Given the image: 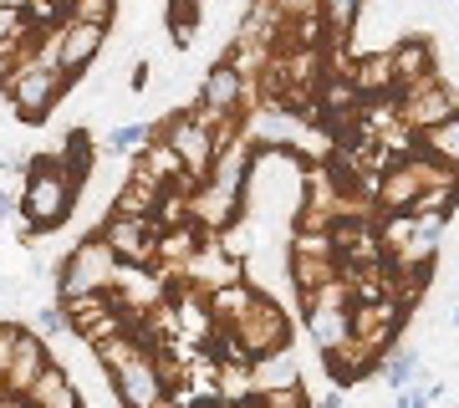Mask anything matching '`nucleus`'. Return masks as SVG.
<instances>
[{"mask_svg":"<svg viewBox=\"0 0 459 408\" xmlns=\"http://www.w3.org/2000/svg\"><path fill=\"white\" fill-rule=\"evenodd\" d=\"M5 82V98H11V108H16V117L26 123V128H41L47 123V113L62 102V92L72 87V77H62V72H51V66L36 62V51L26 56V66H16Z\"/></svg>","mask_w":459,"mask_h":408,"instance_id":"f03ea898","label":"nucleus"},{"mask_svg":"<svg viewBox=\"0 0 459 408\" xmlns=\"http://www.w3.org/2000/svg\"><path fill=\"white\" fill-rule=\"evenodd\" d=\"M342 276V261H322V256H296L291 250V286H296V296H301V307L312 301L327 281H337Z\"/></svg>","mask_w":459,"mask_h":408,"instance_id":"4be33fe9","label":"nucleus"},{"mask_svg":"<svg viewBox=\"0 0 459 408\" xmlns=\"http://www.w3.org/2000/svg\"><path fill=\"white\" fill-rule=\"evenodd\" d=\"M51 368L47 347H41V337L36 332H26V326H16V352H11V378H5V393H16V398H26V393L36 388V378Z\"/></svg>","mask_w":459,"mask_h":408,"instance_id":"f8f14e48","label":"nucleus"},{"mask_svg":"<svg viewBox=\"0 0 459 408\" xmlns=\"http://www.w3.org/2000/svg\"><path fill=\"white\" fill-rule=\"evenodd\" d=\"M377 378H383L394 393L413 388V383L424 378V358H419V347H394V352L383 358V368H377Z\"/></svg>","mask_w":459,"mask_h":408,"instance_id":"393cba45","label":"nucleus"},{"mask_svg":"<svg viewBox=\"0 0 459 408\" xmlns=\"http://www.w3.org/2000/svg\"><path fill=\"white\" fill-rule=\"evenodd\" d=\"M199 108L204 113H246V77L235 72L230 62H214L210 72H204V82H199Z\"/></svg>","mask_w":459,"mask_h":408,"instance_id":"9b49d317","label":"nucleus"},{"mask_svg":"<svg viewBox=\"0 0 459 408\" xmlns=\"http://www.w3.org/2000/svg\"><path fill=\"white\" fill-rule=\"evenodd\" d=\"M307 332H312V347L322 358L342 352L352 343V311L347 307H307Z\"/></svg>","mask_w":459,"mask_h":408,"instance_id":"dca6fc26","label":"nucleus"},{"mask_svg":"<svg viewBox=\"0 0 459 408\" xmlns=\"http://www.w3.org/2000/svg\"><path fill=\"white\" fill-rule=\"evenodd\" d=\"M16 214H21V195L0 189V225H5V220H16Z\"/></svg>","mask_w":459,"mask_h":408,"instance_id":"4c0bfd02","label":"nucleus"},{"mask_svg":"<svg viewBox=\"0 0 459 408\" xmlns=\"http://www.w3.org/2000/svg\"><path fill=\"white\" fill-rule=\"evenodd\" d=\"M62 5H66V0H62Z\"/></svg>","mask_w":459,"mask_h":408,"instance_id":"c03bdc74","label":"nucleus"},{"mask_svg":"<svg viewBox=\"0 0 459 408\" xmlns=\"http://www.w3.org/2000/svg\"><path fill=\"white\" fill-rule=\"evenodd\" d=\"M394 66H398V92H403L409 82L434 77V47L424 36H403V41H394Z\"/></svg>","mask_w":459,"mask_h":408,"instance_id":"412c9836","label":"nucleus"},{"mask_svg":"<svg viewBox=\"0 0 459 408\" xmlns=\"http://www.w3.org/2000/svg\"><path fill=\"white\" fill-rule=\"evenodd\" d=\"M153 220H159V230L195 225V220H189V195H184V189H164V199H159V210H153Z\"/></svg>","mask_w":459,"mask_h":408,"instance_id":"7c9ffc66","label":"nucleus"},{"mask_svg":"<svg viewBox=\"0 0 459 408\" xmlns=\"http://www.w3.org/2000/svg\"><path fill=\"white\" fill-rule=\"evenodd\" d=\"M133 169H143L148 179H159L164 189H174V184H179L184 174H189V169H184V159L174 153V143H169V138H148V143L138 148V153H133Z\"/></svg>","mask_w":459,"mask_h":408,"instance_id":"a211bd4d","label":"nucleus"},{"mask_svg":"<svg viewBox=\"0 0 459 408\" xmlns=\"http://www.w3.org/2000/svg\"><path fill=\"white\" fill-rule=\"evenodd\" d=\"M419 195H424V184H419V174H413L409 159L383 169V184H377V204H383V214H413Z\"/></svg>","mask_w":459,"mask_h":408,"instance_id":"f3484780","label":"nucleus"},{"mask_svg":"<svg viewBox=\"0 0 459 408\" xmlns=\"http://www.w3.org/2000/svg\"><path fill=\"white\" fill-rule=\"evenodd\" d=\"M117 0H66V21H82V26H113Z\"/></svg>","mask_w":459,"mask_h":408,"instance_id":"c756f323","label":"nucleus"},{"mask_svg":"<svg viewBox=\"0 0 459 408\" xmlns=\"http://www.w3.org/2000/svg\"><path fill=\"white\" fill-rule=\"evenodd\" d=\"M199 21H204L199 0H169V36H174V47H179V51H189Z\"/></svg>","mask_w":459,"mask_h":408,"instance_id":"cd10ccee","label":"nucleus"},{"mask_svg":"<svg viewBox=\"0 0 459 408\" xmlns=\"http://www.w3.org/2000/svg\"><path fill=\"white\" fill-rule=\"evenodd\" d=\"M352 82H358L362 98H398V66H394V47H377L368 56L352 62Z\"/></svg>","mask_w":459,"mask_h":408,"instance_id":"2eb2a0df","label":"nucleus"},{"mask_svg":"<svg viewBox=\"0 0 459 408\" xmlns=\"http://www.w3.org/2000/svg\"><path fill=\"white\" fill-rule=\"evenodd\" d=\"M148 143V123H123L108 133V153H138Z\"/></svg>","mask_w":459,"mask_h":408,"instance_id":"2f4dec72","label":"nucleus"},{"mask_svg":"<svg viewBox=\"0 0 459 408\" xmlns=\"http://www.w3.org/2000/svg\"><path fill=\"white\" fill-rule=\"evenodd\" d=\"M117 265H123V261L113 256V245L102 240V235H87L82 245H72V250H66L62 271H56V301H66V296L113 291Z\"/></svg>","mask_w":459,"mask_h":408,"instance_id":"7ed1b4c3","label":"nucleus"},{"mask_svg":"<svg viewBox=\"0 0 459 408\" xmlns=\"http://www.w3.org/2000/svg\"><path fill=\"white\" fill-rule=\"evenodd\" d=\"M419 148H424V153H434V159H444V163H455V169H459V113L419 133Z\"/></svg>","mask_w":459,"mask_h":408,"instance_id":"bb28decb","label":"nucleus"},{"mask_svg":"<svg viewBox=\"0 0 459 408\" xmlns=\"http://www.w3.org/2000/svg\"><path fill=\"white\" fill-rule=\"evenodd\" d=\"M455 113H459V92L439 77V72L424 77V82H409V87L398 92V123L409 133H424V128H434V123H444V117H455Z\"/></svg>","mask_w":459,"mask_h":408,"instance_id":"39448f33","label":"nucleus"},{"mask_svg":"<svg viewBox=\"0 0 459 408\" xmlns=\"http://www.w3.org/2000/svg\"><path fill=\"white\" fill-rule=\"evenodd\" d=\"M342 404H347V388H337V383H332V393L322 398V408H342Z\"/></svg>","mask_w":459,"mask_h":408,"instance_id":"ea45409f","label":"nucleus"},{"mask_svg":"<svg viewBox=\"0 0 459 408\" xmlns=\"http://www.w3.org/2000/svg\"><path fill=\"white\" fill-rule=\"evenodd\" d=\"M403 322H409V307H403L398 296L358 301V307H352V337H358L368 352H377V358H388V347H394V337L403 332Z\"/></svg>","mask_w":459,"mask_h":408,"instance_id":"6e6552de","label":"nucleus"},{"mask_svg":"<svg viewBox=\"0 0 459 408\" xmlns=\"http://www.w3.org/2000/svg\"><path fill=\"white\" fill-rule=\"evenodd\" d=\"M195 408H235V404H225V398H210V404H195Z\"/></svg>","mask_w":459,"mask_h":408,"instance_id":"79ce46f5","label":"nucleus"},{"mask_svg":"<svg viewBox=\"0 0 459 408\" xmlns=\"http://www.w3.org/2000/svg\"><path fill=\"white\" fill-rule=\"evenodd\" d=\"M98 235L113 245L117 261L153 265V261H159V235H164V230H159V220H153V214H108Z\"/></svg>","mask_w":459,"mask_h":408,"instance_id":"0eeeda50","label":"nucleus"},{"mask_svg":"<svg viewBox=\"0 0 459 408\" xmlns=\"http://www.w3.org/2000/svg\"><path fill=\"white\" fill-rule=\"evenodd\" d=\"M26 31H31V16H26V11H5V5H0V47H5V41H21Z\"/></svg>","mask_w":459,"mask_h":408,"instance_id":"f704fd0d","label":"nucleus"},{"mask_svg":"<svg viewBox=\"0 0 459 408\" xmlns=\"http://www.w3.org/2000/svg\"><path fill=\"white\" fill-rule=\"evenodd\" d=\"M189 286H199V291H220V286H235L240 281V271H235V256H230L225 245L214 240H204V250H199L195 261H189Z\"/></svg>","mask_w":459,"mask_h":408,"instance_id":"4468645a","label":"nucleus"},{"mask_svg":"<svg viewBox=\"0 0 459 408\" xmlns=\"http://www.w3.org/2000/svg\"><path fill=\"white\" fill-rule=\"evenodd\" d=\"M358 16H362V0H322V21H327L332 41H342L358 26Z\"/></svg>","mask_w":459,"mask_h":408,"instance_id":"c85d7f7f","label":"nucleus"},{"mask_svg":"<svg viewBox=\"0 0 459 408\" xmlns=\"http://www.w3.org/2000/svg\"><path fill=\"white\" fill-rule=\"evenodd\" d=\"M102 41H108V31H102V26L62 21V26H56V47H62V72H66V77H77V72H82V66L102 51Z\"/></svg>","mask_w":459,"mask_h":408,"instance_id":"ddd939ff","label":"nucleus"},{"mask_svg":"<svg viewBox=\"0 0 459 408\" xmlns=\"http://www.w3.org/2000/svg\"><path fill=\"white\" fill-rule=\"evenodd\" d=\"M455 204H459V189H424L419 204H413V214H449Z\"/></svg>","mask_w":459,"mask_h":408,"instance_id":"72a5a7b5","label":"nucleus"},{"mask_svg":"<svg viewBox=\"0 0 459 408\" xmlns=\"http://www.w3.org/2000/svg\"><path fill=\"white\" fill-rule=\"evenodd\" d=\"M455 326H459V301H455Z\"/></svg>","mask_w":459,"mask_h":408,"instance_id":"37998d69","label":"nucleus"},{"mask_svg":"<svg viewBox=\"0 0 459 408\" xmlns=\"http://www.w3.org/2000/svg\"><path fill=\"white\" fill-rule=\"evenodd\" d=\"M0 408H31L26 398H16V393H0Z\"/></svg>","mask_w":459,"mask_h":408,"instance_id":"a19ab883","label":"nucleus"},{"mask_svg":"<svg viewBox=\"0 0 459 408\" xmlns=\"http://www.w3.org/2000/svg\"><path fill=\"white\" fill-rule=\"evenodd\" d=\"M77 189H82V184L56 163V153H36V159H26L21 214H16L21 245L36 240V235H47V230H56V225H66L72 210H77Z\"/></svg>","mask_w":459,"mask_h":408,"instance_id":"f257e3e1","label":"nucleus"},{"mask_svg":"<svg viewBox=\"0 0 459 408\" xmlns=\"http://www.w3.org/2000/svg\"><path fill=\"white\" fill-rule=\"evenodd\" d=\"M108 383H113V393H117V404H123V408H159L169 398L164 368H159V358H153V352L133 358L128 368H117Z\"/></svg>","mask_w":459,"mask_h":408,"instance_id":"1a4fd4ad","label":"nucleus"},{"mask_svg":"<svg viewBox=\"0 0 459 408\" xmlns=\"http://www.w3.org/2000/svg\"><path fill=\"white\" fill-rule=\"evenodd\" d=\"M159 138H169V143H174V153L184 159V169H189L199 184L210 179V169H214V159H220V148H214V128H210V123H199L195 108H184V113L164 117Z\"/></svg>","mask_w":459,"mask_h":408,"instance_id":"423d86ee","label":"nucleus"},{"mask_svg":"<svg viewBox=\"0 0 459 408\" xmlns=\"http://www.w3.org/2000/svg\"><path fill=\"white\" fill-rule=\"evenodd\" d=\"M26 404L31 408H82V393H77V383L66 378L62 362H51L47 373L36 378V388L26 393Z\"/></svg>","mask_w":459,"mask_h":408,"instance_id":"6ab92c4d","label":"nucleus"},{"mask_svg":"<svg viewBox=\"0 0 459 408\" xmlns=\"http://www.w3.org/2000/svg\"><path fill=\"white\" fill-rule=\"evenodd\" d=\"M164 199V184L148 179L143 169H128V184L113 195V214H153Z\"/></svg>","mask_w":459,"mask_h":408,"instance_id":"aec40b11","label":"nucleus"},{"mask_svg":"<svg viewBox=\"0 0 459 408\" xmlns=\"http://www.w3.org/2000/svg\"><path fill=\"white\" fill-rule=\"evenodd\" d=\"M255 373V393H271V388H301V373H296L291 352H271V358H255L250 362Z\"/></svg>","mask_w":459,"mask_h":408,"instance_id":"a878e982","label":"nucleus"},{"mask_svg":"<svg viewBox=\"0 0 459 408\" xmlns=\"http://www.w3.org/2000/svg\"><path fill=\"white\" fill-rule=\"evenodd\" d=\"M439 398H444L439 383H413V388L394 393V408H429V404H439Z\"/></svg>","mask_w":459,"mask_h":408,"instance_id":"473e14b6","label":"nucleus"},{"mask_svg":"<svg viewBox=\"0 0 459 408\" xmlns=\"http://www.w3.org/2000/svg\"><path fill=\"white\" fill-rule=\"evenodd\" d=\"M240 204H246L240 195H230V189H220V184L204 179V184L195 189V195H189V220H195L199 230L220 235V230L240 225Z\"/></svg>","mask_w":459,"mask_h":408,"instance_id":"9d476101","label":"nucleus"},{"mask_svg":"<svg viewBox=\"0 0 459 408\" xmlns=\"http://www.w3.org/2000/svg\"><path fill=\"white\" fill-rule=\"evenodd\" d=\"M235 332V343L246 347V358H271V352H286L291 347V322H286V311L271 301V296H255L250 301V311L240 317V322L230 326Z\"/></svg>","mask_w":459,"mask_h":408,"instance_id":"20e7f679","label":"nucleus"},{"mask_svg":"<svg viewBox=\"0 0 459 408\" xmlns=\"http://www.w3.org/2000/svg\"><path fill=\"white\" fill-rule=\"evenodd\" d=\"M36 326H41V332H66L62 307H56V301H51V307H41V311H36Z\"/></svg>","mask_w":459,"mask_h":408,"instance_id":"e433bc0d","label":"nucleus"},{"mask_svg":"<svg viewBox=\"0 0 459 408\" xmlns=\"http://www.w3.org/2000/svg\"><path fill=\"white\" fill-rule=\"evenodd\" d=\"M250 169H255V153H250V148H246V138H240L235 148H225V153L214 159V169H210V184H220V189H230V195H240V199H246Z\"/></svg>","mask_w":459,"mask_h":408,"instance_id":"5701e85b","label":"nucleus"},{"mask_svg":"<svg viewBox=\"0 0 459 408\" xmlns=\"http://www.w3.org/2000/svg\"><path fill=\"white\" fill-rule=\"evenodd\" d=\"M148 77H153V66L138 62V66H133V82H128V87H133V92H148Z\"/></svg>","mask_w":459,"mask_h":408,"instance_id":"58836bf2","label":"nucleus"},{"mask_svg":"<svg viewBox=\"0 0 459 408\" xmlns=\"http://www.w3.org/2000/svg\"><path fill=\"white\" fill-rule=\"evenodd\" d=\"M143 352H153V347L143 343V332H117L108 343H92V358H98V368L108 378H113L117 368H128L133 358H143Z\"/></svg>","mask_w":459,"mask_h":408,"instance_id":"b1692460","label":"nucleus"},{"mask_svg":"<svg viewBox=\"0 0 459 408\" xmlns=\"http://www.w3.org/2000/svg\"><path fill=\"white\" fill-rule=\"evenodd\" d=\"M11 352H16V322H0V393L11 378Z\"/></svg>","mask_w":459,"mask_h":408,"instance_id":"c9c22d12","label":"nucleus"}]
</instances>
